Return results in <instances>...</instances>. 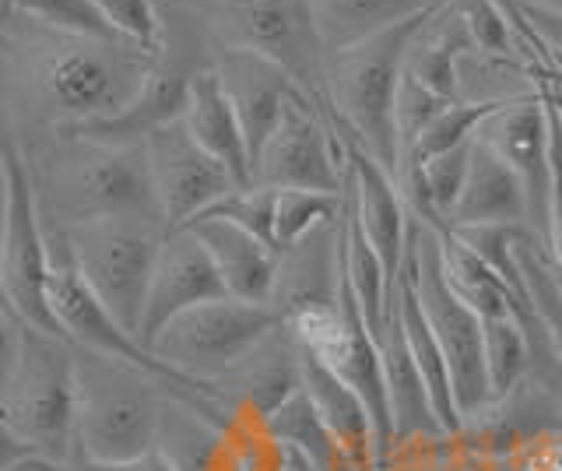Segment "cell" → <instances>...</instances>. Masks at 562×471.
<instances>
[{
	"label": "cell",
	"mask_w": 562,
	"mask_h": 471,
	"mask_svg": "<svg viewBox=\"0 0 562 471\" xmlns=\"http://www.w3.org/2000/svg\"><path fill=\"white\" fill-rule=\"evenodd\" d=\"M183 229L198 233L207 254L215 257L233 300L274 303V289L281 274V254L274 247H268L260 236H254L250 229H243V225L228 222L222 215H201L198 222L183 225Z\"/></svg>",
	"instance_id": "cell-18"
},
{
	"label": "cell",
	"mask_w": 562,
	"mask_h": 471,
	"mask_svg": "<svg viewBox=\"0 0 562 471\" xmlns=\"http://www.w3.org/2000/svg\"><path fill=\"white\" fill-rule=\"evenodd\" d=\"M517 4L544 11V14H562V0H517Z\"/></svg>",
	"instance_id": "cell-33"
},
{
	"label": "cell",
	"mask_w": 562,
	"mask_h": 471,
	"mask_svg": "<svg viewBox=\"0 0 562 471\" xmlns=\"http://www.w3.org/2000/svg\"><path fill=\"white\" fill-rule=\"evenodd\" d=\"M260 426L268 429L292 458L310 464L313 471H362L356 458L345 450V444L334 436V429L324 423V415L313 405L306 388L295 391L285 405L274 408Z\"/></svg>",
	"instance_id": "cell-24"
},
{
	"label": "cell",
	"mask_w": 562,
	"mask_h": 471,
	"mask_svg": "<svg viewBox=\"0 0 562 471\" xmlns=\"http://www.w3.org/2000/svg\"><path fill=\"white\" fill-rule=\"evenodd\" d=\"M211 64H215L225 92L233 99L246 145H250V159L257 166L263 145L271 142V134L281 124V113L303 89L292 81L285 67H278L268 57L246 54V49H215Z\"/></svg>",
	"instance_id": "cell-16"
},
{
	"label": "cell",
	"mask_w": 562,
	"mask_h": 471,
	"mask_svg": "<svg viewBox=\"0 0 562 471\" xmlns=\"http://www.w3.org/2000/svg\"><path fill=\"white\" fill-rule=\"evenodd\" d=\"M14 471H40V468H14Z\"/></svg>",
	"instance_id": "cell-35"
},
{
	"label": "cell",
	"mask_w": 562,
	"mask_h": 471,
	"mask_svg": "<svg viewBox=\"0 0 562 471\" xmlns=\"http://www.w3.org/2000/svg\"><path fill=\"white\" fill-rule=\"evenodd\" d=\"M345 212V194L321 190H278L274 194V250L289 254L306 236L334 225Z\"/></svg>",
	"instance_id": "cell-27"
},
{
	"label": "cell",
	"mask_w": 562,
	"mask_h": 471,
	"mask_svg": "<svg viewBox=\"0 0 562 471\" xmlns=\"http://www.w3.org/2000/svg\"><path fill=\"white\" fill-rule=\"evenodd\" d=\"M215 49H246L285 67L313 102L327 99V46L310 0H169Z\"/></svg>",
	"instance_id": "cell-4"
},
{
	"label": "cell",
	"mask_w": 562,
	"mask_h": 471,
	"mask_svg": "<svg viewBox=\"0 0 562 471\" xmlns=\"http://www.w3.org/2000/svg\"><path fill=\"white\" fill-rule=\"evenodd\" d=\"M25 155L46 229H75L105 218H151L166 225L148 145L60 131L25 148Z\"/></svg>",
	"instance_id": "cell-3"
},
{
	"label": "cell",
	"mask_w": 562,
	"mask_h": 471,
	"mask_svg": "<svg viewBox=\"0 0 562 471\" xmlns=\"http://www.w3.org/2000/svg\"><path fill=\"white\" fill-rule=\"evenodd\" d=\"M289 471H313V468H310V464H303V461H299V458H292Z\"/></svg>",
	"instance_id": "cell-34"
},
{
	"label": "cell",
	"mask_w": 562,
	"mask_h": 471,
	"mask_svg": "<svg viewBox=\"0 0 562 471\" xmlns=\"http://www.w3.org/2000/svg\"><path fill=\"white\" fill-rule=\"evenodd\" d=\"M447 0H310L327 54H338L380 32L415 22Z\"/></svg>",
	"instance_id": "cell-23"
},
{
	"label": "cell",
	"mask_w": 562,
	"mask_h": 471,
	"mask_svg": "<svg viewBox=\"0 0 562 471\" xmlns=\"http://www.w3.org/2000/svg\"><path fill=\"white\" fill-rule=\"evenodd\" d=\"M4 11L22 14V19H29L35 25L70 32V36H92V40L123 43L110 29V22L99 14V8L92 4V0H4Z\"/></svg>",
	"instance_id": "cell-28"
},
{
	"label": "cell",
	"mask_w": 562,
	"mask_h": 471,
	"mask_svg": "<svg viewBox=\"0 0 562 471\" xmlns=\"http://www.w3.org/2000/svg\"><path fill=\"white\" fill-rule=\"evenodd\" d=\"M436 471H450V468H436Z\"/></svg>",
	"instance_id": "cell-36"
},
{
	"label": "cell",
	"mask_w": 562,
	"mask_h": 471,
	"mask_svg": "<svg viewBox=\"0 0 562 471\" xmlns=\"http://www.w3.org/2000/svg\"><path fill=\"white\" fill-rule=\"evenodd\" d=\"M281 327L285 317L271 303H243L228 295L176 317L155 338L151 352L193 380L218 383Z\"/></svg>",
	"instance_id": "cell-10"
},
{
	"label": "cell",
	"mask_w": 562,
	"mask_h": 471,
	"mask_svg": "<svg viewBox=\"0 0 562 471\" xmlns=\"http://www.w3.org/2000/svg\"><path fill=\"white\" fill-rule=\"evenodd\" d=\"M482 225H527L531 229V204H527V190L514 166L479 134L464 194L450 215V229H482Z\"/></svg>",
	"instance_id": "cell-19"
},
{
	"label": "cell",
	"mask_w": 562,
	"mask_h": 471,
	"mask_svg": "<svg viewBox=\"0 0 562 471\" xmlns=\"http://www.w3.org/2000/svg\"><path fill=\"white\" fill-rule=\"evenodd\" d=\"M187 131L193 134L204 152H211L215 159L233 172V180L239 187H254V159L250 145H246L243 124L236 116L233 99H228L225 85L215 71V64L201 67L190 81V102L183 116Z\"/></svg>",
	"instance_id": "cell-20"
},
{
	"label": "cell",
	"mask_w": 562,
	"mask_h": 471,
	"mask_svg": "<svg viewBox=\"0 0 562 471\" xmlns=\"http://www.w3.org/2000/svg\"><path fill=\"white\" fill-rule=\"evenodd\" d=\"M506 471H562V433L538 429L506 453Z\"/></svg>",
	"instance_id": "cell-31"
},
{
	"label": "cell",
	"mask_w": 562,
	"mask_h": 471,
	"mask_svg": "<svg viewBox=\"0 0 562 471\" xmlns=\"http://www.w3.org/2000/svg\"><path fill=\"white\" fill-rule=\"evenodd\" d=\"M503 106L506 102H453V106H447L443 113H439L432 124L422 131L418 142L401 155V172L415 169V166H426L436 159V155H447L453 148L474 142L479 131L485 127V120L492 113H499Z\"/></svg>",
	"instance_id": "cell-26"
},
{
	"label": "cell",
	"mask_w": 562,
	"mask_h": 471,
	"mask_svg": "<svg viewBox=\"0 0 562 471\" xmlns=\"http://www.w3.org/2000/svg\"><path fill=\"white\" fill-rule=\"evenodd\" d=\"M49 229L43 222L40 194L29 169V155L8 137L4 145V265H0V289L4 306L18 313L25 324L64 338L57 313L49 306Z\"/></svg>",
	"instance_id": "cell-9"
},
{
	"label": "cell",
	"mask_w": 562,
	"mask_h": 471,
	"mask_svg": "<svg viewBox=\"0 0 562 471\" xmlns=\"http://www.w3.org/2000/svg\"><path fill=\"white\" fill-rule=\"evenodd\" d=\"M447 106H453L450 99L436 96L432 89H426L422 81H415L412 75L401 78V89H397V137H401V155L408 152L422 131H426L432 120L443 113Z\"/></svg>",
	"instance_id": "cell-30"
},
{
	"label": "cell",
	"mask_w": 562,
	"mask_h": 471,
	"mask_svg": "<svg viewBox=\"0 0 562 471\" xmlns=\"http://www.w3.org/2000/svg\"><path fill=\"white\" fill-rule=\"evenodd\" d=\"M81 408H78V458L92 464H120L158 450L166 429L162 397L183 405L176 388L134 366L78 348Z\"/></svg>",
	"instance_id": "cell-6"
},
{
	"label": "cell",
	"mask_w": 562,
	"mask_h": 471,
	"mask_svg": "<svg viewBox=\"0 0 562 471\" xmlns=\"http://www.w3.org/2000/svg\"><path fill=\"white\" fill-rule=\"evenodd\" d=\"M503 159L514 166L531 204V233L549 239V201H552V124L544 92L506 102L479 131Z\"/></svg>",
	"instance_id": "cell-13"
},
{
	"label": "cell",
	"mask_w": 562,
	"mask_h": 471,
	"mask_svg": "<svg viewBox=\"0 0 562 471\" xmlns=\"http://www.w3.org/2000/svg\"><path fill=\"white\" fill-rule=\"evenodd\" d=\"M485 362H488L492 397H496V405H499V401H506L520 388L535 366L531 330H527L520 317L485 321Z\"/></svg>",
	"instance_id": "cell-25"
},
{
	"label": "cell",
	"mask_w": 562,
	"mask_h": 471,
	"mask_svg": "<svg viewBox=\"0 0 562 471\" xmlns=\"http://www.w3.org/2000/svg\"><path fill=\"white\" fill-rule=\"evenodd\" d=\"M145 49L70 36L4 11L8 110H25V131L60 134L116 116L155 71Z\"/></svg>",
	"instance_id": "cell-1"
},
{
	"label": "cell",
	"mask_w": 562,
	"mask_h": 471,
	"mask_svg": "<svg viewBox=\"0 0 562 471\" xmlns=\"http://www.w3.org/2000/svg\"><path fill=\"white\" fill-rule=\"evenodd\" d=\"M429 14L394 25L373 40H362L327 57L324 110L330 113L334 127L345 137H351L356 145H362L394 177L401 172V137H397V113H394L397 89L404 78V60H408L412 40L426 25Z\"/></svg>",
	"instance_id": "cell-5"
},
{
	"label": "cell",
	"mask_w": 562,
	"mask_h": 471,
	"mask_svg": "<svg viewBox=\"0 0 562 471\" xmlns=\"http://www.w3.org/2000/svg\"><path fill=\"white\" fill-rule=\"evenodd\" d=\"M18 468H40V471H183L176 464V458L169 450H151L145 458H134V461H120V464H92V461H70V464H43V461H29V464H18ZM14 471V468H11Z\"/></svg>",
	"instance_id": "cell-32"
},
{
	"label": "cell",
	"mask_w": 562,
	"mask_h": 471,
	"mask_svg": "<svg viewBox=\"0 0 562 471\" xmlns=\"http://www.w3.org/2000/svg\"><path fill=\"white\" fill-rule=\"evenodd\" d=\"M303 388L321 408L324 423L334 429V436L345 444V450L356 458L362 471H380V450H376V426L373 415L362 405V397L348 388V383L327 370V366L310 356L303 348Z\"/></svg>",
	"instance_id": "cell-22"
},
{
	"label": "cell",
	"mask_w": 562,
	"mask_h": 471,
	"mask_svg": "<svg viewBox=\"0 0 562 471\" xmlns=\"http://www.w3.org/2000/svg\"><path fill=\"white\" fill-rule=\"evenodd\" d=\"M345 145H348L345 194L351 201V212H356L362 233L380 254L386 274H391V282L397 285L404 257H408V239H412L408 201H404L401 183L391 169H383L373 155L351 142V137H345Z\"/></svg>",
	"instance_id": "cell-15"
},
{
	"label": "cell",
	"mask_w": 562,
	"mask_h": 471,
	"mask_svg": "<svg viewBox=\"0 0 562 471\" xmlns=\"http://www.w3.org/2000/svg\"><path fill=\"white\" fill-rule=\"evenodd\" d=\"M408 260L415 268L422 306L429 313V324L450 366L457 408H461L468 426L474 418H482L488 408H496V397H492V383H488V362H485V321L450 289L439 233L415 215H412Z\"/></svg>",
	"instance_id": "cell-8"
},
{
	"label": "cell",
	"mask_w": 562,
	"mask_h": 471,
	"mask_svg": "<svg viewBox=\"0 0 562 471\" xmlns=\"http://www.w3.org/2000/svg\"><path fill=\"white\" fill-rule=\"evenodd\" d=\"M215 300H228L225 278L215 265V257L207 254V247L193 229H169L162 243V257H158V268L151 278L140 341H145V348H151L155 338L176 317Z\"/></svg>",
	"instance_id": "cell-14"
},
{
	"label": "cell",
	"mask_w": 562,
	"mask_h": 471,
	"mask_svg": "<svg viewBox=\"0 0 562 471\" xmlns=\"http://www.w3.org/2000/svg\"><path fill=\"white\" fill-rule=\"evenodd\" d=\"M254 183L274 190L345 194L348 145L321 102H313L306 92L292 96L285 113H281L278 131L263 145L254 166Z\"/></svg>",
	"instance_id": "cell-11"
},
{
	"label": "cell",
	"mask_w": 562,
	"mask_h": 471,
	"mask_svg": "<svg viewBox=\"0 0 562 471\" xmlns=\"http://www.w3.org/2000/svg\"><path fill=\"white\" fill-rule=\"evenodd\" d=\"M99 14L123 43L145 49L148 57L162 60L166 54V19L158 0H92Z\"/></svg>",
	"instance_id": "cell-29"
},
{
	"label": "cell",
	"mask_w": 562,
	"mask_h": 471,
	"mask_svg": "<svg viewBox=\"0 0 562 471\" xmlns=\"http://www.w3.org/2000/svg\"><path fill=\"white\" fill-rule=\"evenodd\" d=\"M394 303H397V313H401L404 338H408L412 356L418 362L422 377H426V388L432 394L439 423H443V429L450 436H457V433L464 429V415H461V408H457L450 366H447V356H443V348H439V338H436V330L429 324V313H426V306H422L415 268H412L408 257H404L401 278H397V285H394Z\"/></svg>",
	"instance_id": "cell-21"
},
{
	"label": "cell",
	"mask_w": 562,
	"mask_h": 471,
	"mask_svg": "<svg viewBox=\"0 0 562 471\" xmlns=\"http://www.w3.org/2000/svg\"><path fill=\"white\" fill-rule=\"evenodd\" d=\"M148 155L166 229H183L193 218L211 212L218 201H225L233 190H239L233 172L193 142L183 120L158 131L148 142Z\"/></svg>",
	"instance_id": "cell-12"
},
{
	"label": "cell",
	"mask_w": 562,
	"mask_h": 471,
	"mask_svg": "<svg viewBox=\"0 0 562 471\" xmlns=\"http://www.w3.org/2000/svg\"><path fill=\"white\" fill-rule=\"evenodd\" d=\"M49 236L75 260L78 274L105 310L140 341L151 278L169 236L166 225L151 218H105L75 229H49Z\"/></svg>",
	"instance_id": "cell-7"
},
{
	"label": "cell",
	"mask_w": 562,
	"mask_h": 471,
	"mask_svg": "<svg viewBox=\"0 0 562 471\" xmlns=\"http://www.w3.org/2000/svg\"><path fill=\"white\" fill-rule=\"evenodd\" d=\"M376 345H380V359H383L386 391H391L394 450L422 444V440H439V436H450L443 429V423H439L432 394L426 388V377H422L418 362L412 356V345H408V338H404L394 295H391V313H386V324L376 330Z\"/></svg>",
	"instance_id": "cell-17"
},
{
	"label": "cell",
	"mask_w": 562,
	"mask_h": 471,
	"mask_svg": "<svg viewBox=\"0 0 562 471\" xmlns=\"http://www.w3.org/2000/svg\"><path fill=\"white\" fill-rule=\"evenodd\" d=\"M81 377L78 348L67 338L25 324L4 306V471L43 461L70 464L78 458Z\"/></svg>",
	"instance_id": "cell-2"
}]
</instances>
